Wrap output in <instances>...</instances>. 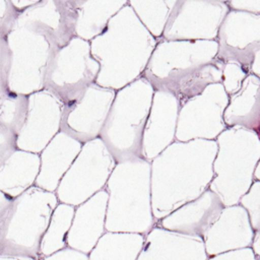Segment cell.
Segmentation results:
<instances>
[{
	"label": "cell",
	"instance_id": "obj_4",
	"mask_svg": "<svg viewBox=\"0 0 260 260\" xmlns=\"http://www.w3.org/2000/svg\"><path fill=\"white\" fill-rule=\"evenodd\" d=\"M109 155L102 139L82 144L81 150L60 181L55 192L60 203L73 207L88 200L105 183L109 170Z\"/></svg>",
	"mask_w": 260,
	"mask_h": 260
},
{
	"label": "cell",
	"instance_id": "obj_17",
	"mask_svg": "<svg viewBox=\"0 0 260 260\" xmlns=\"http://www.w3.org/2000/svg\"><path fill=\"white\" fill-rule=\"evenodd\" d=\"M18 14L10 0H0V40L6 39L12 31Z\"/></svg>",
	"mask_w": 260,
	"mask_h": 260
},
{
	"label": "cell",
	"instance_id": "obj_26",
	"mask_svg": "<svg viewBox=\"0 0 260 260\" xmlns=\"http://www.w3.org/2000/svg\"><path fill=\"white\" fill-rule=\"evenodd\" d=\"M137 260H144L143 259V257H142V255H141V253H140V255H139V257H138V259Z\"/></svg>",
	"mask_w": 260,
	"mask_h": 260
},
{
	"label": "cell",
	"instance_id": "obj_23",
	"mask_svg": "<svg viewBox=\"0 0 260 260\" xmlns=\"http://www.w3.org/2000/svg\"><path fill=\"white\" fill-rule=\"evenodd\" d=\"M13 8L18 12L21 13L22 11L26 10L34 4L38 2V0H10Z\"/></svg>",
	"mask_w": 260,
	"mask_h": 260
},
{
	"label": "cell",
	"instance_id": "obj_6",
	"mask_svg": "<svg viewBox=\"0 0 260 260\" xmlns=\"http://www.w3.org/2000/svg\"><path fill=\"white\" fill-rule=\"evenodd\" d=\"M64 105L46 89L27 95V114L17 135V149L38 153L60 132Z\"/></svg>",
	"mask_w": 260,
	"mask_h": 260
},
{
	"label": "cell",
	"instance_id": "obj_18",
	"mask_svg": "<svg viewBox=\"0 0 260 260\" xmlns=\"http://www.w3.org/2000/svg\"><path fill=\"white\" fill-rule=\"evenodd\" d=\"M11 53L6 39L0 40V98L8 91V75Z\"/></svg>",
	"mask_w": 260,
	"mask_h": 260
},
{
	"label": "cell",
	"instance_id": "obj_2",
	"mask_svg": "<svg viewBox=\"0 0 260 260\" xmlns=\"http://www.w3.org/2000/svg\"><path fill=\"white\" fill-rule=\"evenodd\" d=\"M6 41L11 53L8 90L26 96L43 90L58 49L44 37L19 26H14Z\"/></svg>",
	"mask_w": 260,
	"mask_h": 260
},
{
	"label": "cell",
	"instance_id": "obj_27",
	"mask_svg": "<svg viewBox=\"0 0 260 260\" xmlns=\"http://www.w3.org/2000/svg\"><path fill=\"white\" fill-rule=\"evenodd\" d=\"M257 260H260V258H259V259H257Z\"/></svg>",
	"mask_w": 260,
	"mask_h": 260
},
{
	"label": "cell",
	"instance_id": "obj_16",
	"mask_svg": "<svg viewBox=\"0 0 260 260\" xmlns=\"http://www.w3.org/2000/svg\"><path fill=\"white\" fill-rule=\"evenodd\" d=\"M27 114V96L7 91L0 98V125L18 135Z\"/></svg>",
	"mask_w": 260,
	"mask_h": 260
},
{
	"label": "cell",
	"instance_id": "obj_13",
	"mask_svg": "<svg viewBox=\"0 0 260 260\" xmlns=\"http://www.w3.org/2000/svg\"><path fill=\"white\" fill-rule=\"evenodd\" d=\"M144 242L143 235L106 232L88 254V260H137Z\"/></svg>",
	"mask_w": 260,
	"mask_h": 260
},
{
	"label": "cell",
	"instance_id": "obj_1",
	"mask_svg": "<svg viewBox=\"0 0 260 260\" xmlns=\"http://www.w3.org/2000/svg\"><path fill=\"white\" fill-rule=\"evenodd\" d=\"M58 203L55 193L36 186L15 198L0 230V255L39 260L41 240Z\"/></svg>",
	"mask_w": 260,
	"mask_h": 260
},
{
	"label": "cell",
	"instance_id": "obj_7",
	"mask_svg": "<svg viewBox=\"0 0 260 260\" xmlns=\"http://www.w3.org/2000/svg\"><path fill=\"white\" fill-rule=\"evenodd\" d=\"M110 93L98 84H90L74 102L64 105L61 130L84 144L96 139L105 125Z\"/></svg>",
	"mask_w": 260,
	"mask_h": 260
},
{
	"label": "cell",
	"instance_id": "obj_10",
	"mask_svg": "<svg viewBox=\"0 0 260 260\" xmlns=\"http://www.w3.org/2000/svg\"><path fill=\"white\" fill-rule=\"evenodd\" d=\"M141 255L144 260H207L202 239L164 229L147 234Z\"/></svg>",
	"mask_w": 260,
	"mask_h": 260
},
{
	"label": "cell",
	"instance_id": "obj_3",
	"mask_svg": "<svg viewBox=\"0 0 260 260\" xmlns=\"http://www.w3.org/2000/svg\"><path fill=\"white\" fill-rule=\"evenodd\" d=\"M100 65L92 57L89 42L77 37L56 51L46 74L44 89L63 105L77 100L94 81Z\"/></svg>",
	"mask_w": 260,
	"mask_h": 260
},
{
	"label": "cell",
	"instance_id": "obj_15",
	"mask_svg": "<svg viewBox=\"0 0 260 260\" xmlns=\"http://www.w3.org/2000/svg\"><path fill=\"white\" fill-rule=\"evenodd\" d=\"M77 20L75 37L86 42L92 41L103 31L110 9L107 3L75 0Z\"/></svg>",
	"mask_w": 260,
	"mask_h": 260
},
{
	"label": "cell",
	"instance_id": "obj_14",
	"mask_svg": "<svg viewBox=\"0 0 260 260\" xmlns=\"http://www.w3.org/2000/svg\"><path fill=\"white\" fill-rule=\"evenodd\" d=\"M75 207L58 203L43 235L39 250V260L67 247V236L72 223Z\"/></svg>",
	"mask_w": 260,
	"mask_h": 260
},
{
	"label": "cell",
	"instance_id": "obj_25",
	"mask_svg": "<svg viewBox=\"0 0 260 260\" xmlns=\"http://www.w3.org/2000/svg\"><path fill=\"white\" fill-rule=\"evenodd\" d=\"M0 260H38L30 257L24 256H10V255H0Z\"/></svg>",
	"mask_w": 260,
	"mask_h": 260
},
{
	"label": "cell",
	"instance_id": "obj_22",
	"mask_svg": "<svg viewBox=\"0 0 260 260\" xmlns=\"http://www.w3.org/2000/svg\"><path fill=\"white\" fill-rule=\"evenodd\" d=\"M13 202L14 198H11L2 191H0V230L4 224L9 212L11 211Z\"/></svg>",
	"mask_w": 260,
	"mask_h": 260
},
{
	"label": "cell",
	"instance_id": "obj_12",
	"mask_svg": "<svg viewBox=\"0 0 260 260\" xmlns=\"http://www.w3.org/2000/svg\"><path fill=\"white\" fill-rule=\"evenodd\" d=\"M40 171V155L16 149L0 167V191L17 198L35 186Z\"/></svg>",
	"mask_w": 260,
	"mask_h": 260
},
{
	"label": "cell",
	"instance_id": "obj_24",
	"mask_svg": "<svg viewBox=\"0 0 260 260\" xmlns=\"http://www.w3.org/2000/svg\"><path fill=\"white\" fill-rule=\"evenodd\" d=\"M250 248L253 251L255 257L259 259L260 258V229L254 232V236H253V240Z\"/></svg>",
	"mask_w": 260,
	"mask_h": 260
},
{
	"label": "cell",
	"instance_id": "obj_11",
	"mask_svg": "<svg viewBox=\"0 0 260 260\" xmlns=\"http://www.w3.org/2000/svg\"><path fill=\"white\" fill-rule=\"evenodd\" d=\"M254 236L251 223L244 213H226L215 220L203 238L207 257L250 248Z\"/></svg>",
	"mask_w": 260,
	"mask_h": 260
},
{
	"label": "cell",
	"instance_id": "obj_19",
	"mask_svg": "<svg viewBox=\"0 0 260 260\" xmlns=\"http://www.w3.org/2000/svg\"><path fill=\"white\" fill-rule=\"evenodd\" d=\"M16 138L17 136L0 125V167L17 149Z\"/></svg>",
	"mask_w": 260,
	"mask_h": 260
},
{
	"label": "cell",
	"instance_id": "obj_9",
	"mask_svg": "<svg viewBox=\"0 0 260 260\" xmlns=\"http://www.w3.org/2000/svg\"><path fill=\"white\" fill-rule=\"evenodd\" d=\"M81 147L82 143L60 131L39 154L40 171L35 186L55 193Z\"/></svg>",
	"mask_w": 260,
	"mask_h": 260
},
{
	"label": "cell",
	"instance_id": "obj_20",
	"mask_svg": "<svg viewBox=\"0 0 260 260\" xmlns=\"http://www.w3.org/2000/svg\"><path fill=\"white\" fill-rule=\"evenodd\" d=\"M207 260H257V258L251 248H246L207 257Z\"/></svg>",
	"mask_w": 260,
	"mask_h": 260
},
{
	"label": "cell",
	"instance_id": "obj_5",
	"mask_svg": "<svg viewBox=\"0 0 260 260\" xmlns=\"http://www.w3.org/2000/svg\"><path fill=\"white\" fill-rule=\"evenodd\" d=\"M75 0H41L18 14L15 26L47 39L58 50L75 38Z\"/></svg>",
	"mask_w": 260,
	"mask_h": 260
},
{
	"label": "cell",
	"instance_id": "obj_21",
	"mask_svg": "<svg viewBox=\"0 0 260 260\" xmlns=\"http://www.w3.org/2000/svg\"><path fill=\"white\" fill-rule=\"evenodd\" d=\"M40 260H88V255L72 248L66 247L50 256Z\"/></svg>",
	"mask_w": 260,
	"mask_h": 260
},
{
	"label": "cell",
	"instance_id": "obj_8",
	"mask_svg": "<svg viewBox=\"0 0 260 260\" xmlns=\"http://www.w3.org/2000/svg\"><path fill=\"white\" fill-rule=\"evenodd\" d=\"M108 196L100 191L75 207L72 223L67 236V247L89 254L106 233Z\"/></svg>",
	"mask_w": 260,
	"mask_h": 260
}]
</instances>
